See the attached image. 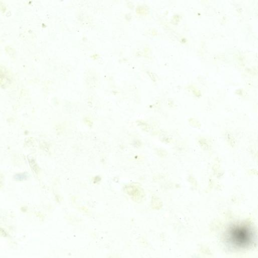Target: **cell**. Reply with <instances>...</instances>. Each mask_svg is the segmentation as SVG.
<instances>
[{"mask_svg":"<svg viewBox=\"0 0 258 258\" xmlns=\"http://www.w3.org/2000/svg\"><path fill=\"white\" fill-rule=\"evenodd\" d=\"M224 241L230 249L245 250L256 242L253 227L246 222H236L228 226L223 234Z\"/></svg>","mask_w":258,"mask_h":258,"instance_id":"obj_1","label":"cell"}]
</instances>
